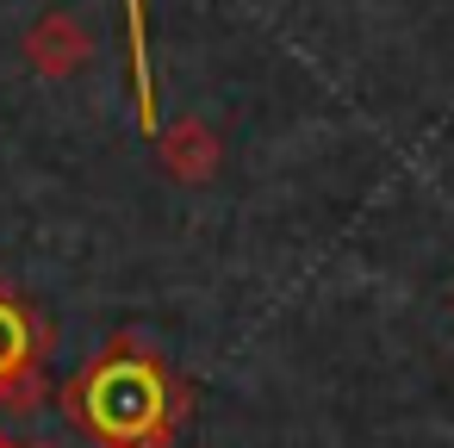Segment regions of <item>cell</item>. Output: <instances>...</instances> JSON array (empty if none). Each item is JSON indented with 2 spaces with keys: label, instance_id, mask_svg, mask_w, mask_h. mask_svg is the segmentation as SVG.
I'll return each instance as SVG.
<instances>
[{
  "label": "cell",
  "instance_id": "cell-1",
  "mask_svg": "<svg viewBox=\"0 0 454 448\" xmlns=\"http://www.w3.org/2000/svg\"><path fill=\"white\" fill-rule=\"evenodd\" d=\"M69 411L100 448H168L187 417V386L144 342H113L69 386Z\"/></svg>",
  "mask_w": 454,
  "mask_h": 448
},
{
  "label": "cell",
  "instance_id": "cell-2",
  "mask_svg": "<svg viewBox=\"0 0 454 448\" xmlns=\"http://www.w3.org/2000/svg\"><path fill=\"white\" fill-rule=\"evenodd\" d=\"M38 361H44V330L38 318L0 293V405H26L38 386Z\"/></svg>",
  "mask_w": 454,
  "mask_h": 448
},
{
  "label": "cell",
  "instance_id": "cell-3",
  "mask_svg": "<svg viewBox=\"0 0 454 448\" xmlns=\"http://www.w3.org/2000/svg\"><path fill=\"white\" fill-rule=\"evenodd\" d=\"M26 57H32L38 75H75V69L88 63V32H82V20L44 13V20L26 32Z\"/></svg>",
  "mask_w": 454,
  "mask_h": 448
},
{
  "label": "cell",
  "instance_id": "cell-4",
  "mask_svg": "<svg viewBox=\"0 0 454 448\" xmlns=\"http://www.w3.org/2000/svg\"><path fill=\"white\" fill-rule=\"evenodd\" d=\"M162 150H168V169H175V175H187V181H193V175H206V169H212V156H218V150L206 144V131H193V125H181Z\"/></svg>",
  "mask_w": 454,
  "mask_h": 448
},
{
  "label": "cell",
  "instance_id": "cell-5",
  "mask_svg": "<svg viewBox=\"0 0 454 448\" xmlns=\"http://www.w3.org/2000/svg\"><path fill=\"white\" fill-rule=\"evenodd\" d=\"M0 448H7V442H0Z\"/></svg>",
  "mask_w": 454,
  "mask_h": 448
}]
</instances>
